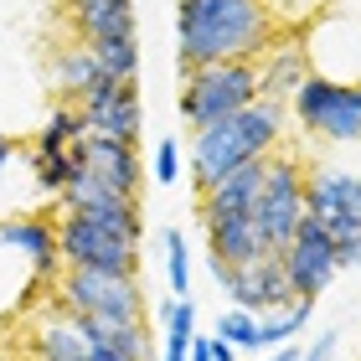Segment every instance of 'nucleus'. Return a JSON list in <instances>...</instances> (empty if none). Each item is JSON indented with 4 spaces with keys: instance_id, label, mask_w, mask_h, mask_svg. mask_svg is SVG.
I'll return each mask as SVG.
<instances>
[{
    "instance_id": "412c9836",
    "label": "nucleus",
    "mask_w": 361,
    "mask_h": 361,
    "mask_svg": "<svg viewBox=\"0 0 361 361\" xmlns=\"http://www.w3.org/2000/svg\"><path fill=\"white\" fill-rule=\"evenodd\" d=\"M31 351H37L42 361H83L88 356V341L78 336L73 315H57V320H47L42 331L31 336Z\"/></svg>"
},
{
    "instance_id": "393cba45",
    "label": "nucleus",
    "mask_w": 361,
    "mask_h": 361,
    "mask_svg": "<svg viewBox=\"0 0 361 361\" xmlns=\"http://www.w3.org/2000/svg\"><path fill=\"white\" fill-rule=\"evenodd\" d=\"M212 336H222L227 346H238V351H258V315H248V310H222Z\"/></svg>"
},
{
    "instance_id": "aec40b11",
    "label": "nucleus",
    "mask_w": 361,
    "mask_h": 361,
    "mask_svg": "<svg viewBox=\"0 0 361 361\" xmlns=\"http://www.w3.org/2000/svg\"><path fill=\"white\" fill-rule=\"evenodd\" d=\"M78 140H88V124H83V114H78V104H57L52 109V119H47L37 129V155H68Z\"/></svg>"
},
{
    "instance_id": "b1692460",
    "label": "nucleus",
    "mask_w": 361,
    "mask_h": 361,
    "mask_svg": "<svg viewBox=\"0 0 361 361\" xmlns=\"http://www.w3.org/2000/svg\"><path fill=\"white\" fill-rule=\"evenodd\" d=\"M160 243H166V284H171V294H176V300H191V248H186V233H180V227H166Z\"/></svg>"
},
{
    "instance_id": "423d86ee",
    "label": "nucleus",
    "mask_w": 361,
    "mask_h": 361,
    "mask_svg": "<svg viewBox=\"0 0 361 361\" xmlns=\"http://www.w3.org/2000/svg\"><path fill=\"white\" fill-rule=\"evenodd\" d=\"M253 222L264 227L274 253H284L294 243V233L305 222V171L294 155H284V150L269 155V176H264V196L253 207Z\"/></svg>"
},
{
    "instance_id": "20e7f679",
    "label": "nucleus",
    "mask_w": 361,
    "mask_h": 361,
    "mask_svg": "<svg viewBox=\"0 0 361 361\" xmlns=\"http://www.w3.org/2000/svg\"><path fill=\"white\" fill-rule=\"evenodd\" d=\"M294 119L305 135L331 140V145H351L361 140V83H341V78H320L310 73L305 88L289 98Z\"/></svg>"
},
{
    "instance_id": "f03ea898",
    "label": "nucleus",
    "mask_w": 361,
    "mask_h": 361,
    "mask_svg": "<svg viewBox=\"0 0 361 361\" xmlns=\"http://www.w3.org/2000/svg\"><path fill=\"white\" fill-rule=\"evenodd\" d=\"M279 140H284V109L279 104H248L243 114L233 119L212 124V129H196L191 135V150H186V171H191V186L196 196L217 191L227 176L238 166H248V160H264L279 150Z\"/></svg>"
},
{
    "instance_id": "f257e3e1",
    "label": "nucleus",
    "mask_w": 361,
    "mask_h": 361,
    "mask_svg": "<svg viewBox=\"0 0 361 361\" xmlns=\"http://www.w3.org/2000/svg\"><path fill=\"white\" fill-rule=\"evenodd\" d=\"M279 37L269 0H176V78L217 62H258Z\"/></svg>"
},
{
    "instance_id": "72a5a7b5",
    "label": "nucleus",
    "mask_w": 361,
    "mask_h": 361,
    "mask_svg": "<svg viewBox=\"0 0 361 361\" xmlns=\"http://www.w3.org/2000/svg\"><path fill=\"white\" fill-rule=\"evenodd\" d=\"M0 361H11V356H0Z\"/></svg>"
},
{
    "instance_id": "2f4dec72",
    "label": "nucleus",
    "mask_w": 361,
    "mask_h": 361,
    "mask_svg": "<svg viewBox=\"0 0 361 361\" xmlns=\"http://www.w3.org/2000/svg\"><path fill=\"white\" fill-rule=\"evenodd\" d=\"M11 155H16V140H11V135H0V176H6V166H11Z\"/></svg>"
},
{
    "instance_id": "4be33fe9",
    "label": "nucleus",
    "mask_w": 361,
    "mask_h": 361,
    "mask_svg": "<svg viewBox=\"0 0 361 361\" xmlns=\"http://www.w3.org/2000/svg\"><path fill=\"white\" fill-rule=\"evenodd\" d=\"M88 52L98 57V68H104L114 83H135L140 78V37H114V42H83Z\"/></svg>"
},
{
    "instance_id": "dca6fc26",
    "label": "nucleus",
    "mask_w": 361,
    "mask_h": 361,
    "mask_svg": "<svg viewBox=\"0 0 361 361\" xmlns=\"http://www.w3.org/2000/svg\"><path fill=\"white\" fill-rule=\"evenodd\" d=\"M68 21L78 42L135 37V0H68Z\"/></svg>"
},
{
    "instance_id": "c85d7f7f",
    "label": "nucleus",
    "mask_w": 361,
    "mask_h": 361,
    "mask_svg": "<svg viewBox=\"0 0 361 361\" xmlns=\"http://www.w3.org/2000/svg\"><path fill=\"white\" fill-rule=\"evenodd\" d=\"M336 341H341L336 331H325V336H315V341H310V351H305L300 361H331V356H336Z\"/></svg>"
},
{
    "instance_id": "7c9ffc66",
    "label": "nucleus",
    "mask_w": 361,
    "mask_h": 361,
    "mask_svg": "<svg viewBox=\"0 0 361 361\" xmlns=\"http://www.w3.org/2000/svg\"><path fill=\"white\" fill-rule=\"evenodd\" d=\"M191 361H212V336H196L191 341Z\"/></svg>"
},
{
    "instance_id": "9d476101",
    "label": "nucleus",
    "mask_w": 361,
    "mask_h": 361,
    "mask_svg": "<svg viewBox=\"0 0 361 361\" xmlns=\"http://www.w3.org/2000/svg\"><path fill=\"white\" fill-rule=\"evenodd\" d=\"M217 274V289L233 300V310H248V315H274V310L294 305V289H289V274L279 264V253L258 258V264H243V269H222L212 264Z\"/></svg>"
},
{
    "instance_id": "6e6552de",
    "label": "nucleus",
    "mask_w": 361,
    "mask_h": 361,
    "mask_svg": "<svg viewBox=\"0 0 361 361\" xmlns=\"http://www.w3.org/2000/svg\"><path fill=\"white\" fill-rule=\"evenodd\" d=\"M57 202H62V212H73V217H83V222H93V227H104V233L124 238V243H140V238H145L140 196H119V191H109L93 171H78Z\"/></svg>"
},
{
    "instance_id": "2eb2a0df",
    "label": "nucleus",
    "mask_w": 361,
    "mask_h": 361,
    "mask_svg": "<svg viewBox=\"0 0 361 361\" xmlns=\"http://www.w3.org/2000/svg\"><path fill=\"white\" fill-rule=\"evenodd\" d=\"M0 243L31 258V269L42 274V284H52L62 274V253H57V227L47 217H6L0 222Z\"/></svg>"
},
{
    "instance_id": "5701e85b",
    "label": "nucleus",
    "mask_w": 361,
    "mask_h": 361,
    "mask_svg": "<svg viewBox=\"0 0 361 361\" xmlns=\"http://www.w3.org/2000/svg\"><path fill=\"white\" fill-rule=\"evenodd\" d=\"M98 78H109V73L98 68V57L88 52L83 42H78V47H68V52L57 57V88L68 93V98H78V93H88V88L98 83Z\"/></svg>"
},
{
    "instance_id": "0eeeda50",
    "label": "nucleus",
    "mask_w": 361,
    "mask_h": 361,
    "mask_svg": "<svg viewBox=\"0 0 361 361\" xmlns=\"http://www.w3.org/2000/svg\"><path fill=\"white\" fill-rule=\"evenodd\" d=\"M57 253H62V269H93V274H119V279H145L140 274V243H124L93 227L73 212H62L57 222Z\"/></svg>"
},
{
    "instance_id": "a211bd4d",
    "label": "nucleus",
    "mask_w": 361,
    "mask_h": 361,
    "mask_svg": "<svg viewBox=\"0 0 361 361\" xmlns=\"http://www.w3.org/2000/svg\"><path fill=\"white\" fill-rule=\"evenodd\" d=\"M88 124V135L98 140H119V145H135L140 150V135H145V104H140V83H119L109 109H98Z\"/></svg>"
},
{
    "instance_id": "9b49d317",
    "label": "nucleus",
    "mask_w": 361,
    "mask_h": 361,
    "mask_svg": "<svg viewBox=\"0 0 361 361\" xmlns=\"http://www.w3.org/2000/svg\"><path fill=\"white\" fill-rule=\"evenodd\" d=\"M279 264H284L289 274V289H294V300H315V294L331 289V279L341 274L336 269V243L331 233H325L320 222H300V233H294V243L284 253H279Z\"/></svg>"
},
{
    "instance_id": "f3484780",
    "label": "nucleus",
    "mask_w": 361,
    "mask_h": 361,
    "mask_svg": "<svg viewBox=\"0 0 361 361\" xmlns=\"http://www.w3.org/2000/svg\"><path fill=\"white\" fill-rule=\"evenodd\" d=\"M78 336L88 341V346H104L124 361H150V331H145V320H114V315H78Z\"/></svg>"
},
{
    "instance_id": "c756f323",
    "label": "nucleus",
    "mask_w": 361,
    "mask_h": 361,
    "mask_svg": "<svg viewBox=\"0 0 361 361\" xmlns=\"http://www.w3.org/2000/svg\"><path fill=\"white\" fill-rule=\"evenodd\" d=\"M238 356H243L238 346H227L222 336H212V361H238Z\"/></svg>"
},
{
    "instance_id": "ddd939ff",
    "label": "nucleus",
    "mask_w": 361,
    "mask_h": 361,
    "mask_svg": "<svg viewBox=\"0 0 361 361\" xmlns=\"http://www.w3.org/2000/svg\"><path fill=\"white\" fill-rule=\"evenodd\" d=\"M310 73H315V68H310V47L294 37V31H284V37H279L269 52L258 57V98L284 109L289 98L305 88V78H310Z\"/></svg>"
},
{
    "instance_id": "a878e982",
    "label": "nucleus",
    "mask_w": 361,
    "mask_h": 361,
    "mask_svg": "<svg viewBox=\"0 0 361 361\" xmlns=\"http://www.w3.org/2000/svg\"><path fill=\"white\" fill-rule=\"evenodd\" d=\"M31 171H37V186L52 191V196H62V191H68V180L78 176L73 155H31Z\"/></svg>"
},
{
    "instance_id": "4468645a",
    "label": "nucleus",
    "mask_w": 361,
    "mask_h": 361,
    "mask_svg": "<svg viewBox=\"0 0 361 361\" xmlns=\"http://www.w3.org/2000/svg\"><path fill=\"white\" fill-rule=\"evenodd\" d=\"M207 243H212V264H222V269H243V264H258V258L274 253L264 227L253 222V212L207 217Z\"/></svg>"
},
{
    "instance_id": "473e14b6",
    "label": "nucleus",
    "mask_w": 361,
    "mask_h": 361,
    "mask_svg": "<svg viewBox=\"0 0 361 361\" xmlns=\"http://www.w3.org/2000/svg\"><path fill=\"white\" fill-rule=\"evenodd\" d=\"M83 361H124V356H114V351H104V346H88Z\"/></svg>"
},
{
    "instance_id": "bb28decb",
    "label": "nucleus",
    "mask_w": 361,
    "mask_h": 361,
    "mask_svg": "<svg viewBox=\"0 0 361 361\" xmlns=\"http://www.w3.org/2000/svg\"><path fill=\"white\" fill-rule=\"evenodd\" d=\"M155 180H160V186H176V180H180V140H160L155 145Z\"/></svg>"
},
{
    "instance_id": "7ed1b4c3",
    "label": "nucleus",
    "mask_w": 361,
    "mask_h": 361,
    "mask_svg": "<svg viewBox=\"0 0 361 361\" xmlns=\"http://www.w3.org/2000/svg\"><path fill=\"white\" fill-rule=\"evenodd\" d=\"M248 104H258V62H217V68L180 73L176 109H180V119H186L191 135L233 119V114H243Z\"/></svg>"
},
{
    "instance_id": "1a4fd4ad",
    "label": "nucleus",
    "mask_w": 361,
    "mask_h": 361,
    "mask_svg": "<svg viewBox=\"0 0 361 361\" xmlns=\"http://www.w3.org/2000/svg\"><path fill=\"white\" fill-rule=\"evenodd\" d=\"M305 217L320 222L331 233V243L351 238L361 227V176L336 171V166H315L305 176Z\"/></svg>"
},
{
    "instance_id": "6ab92c4d",
    "label": "nucleus",
    "mask_w": 361,
    "mask_h": 361,
    "mask_svg": "<svg viewBox=\"0 0 361 361\" xmlns=\"http://www.w3.org/2000/svg\"><path fill=\"white\" fill-rule=\"evenodd\" d=\"M310 315H315V300H294L284 310H274V315H258V351H279V346H294V341L305 336Z\"/></svg>"
},
{
    "instance_id": "f8f14e48",
    "label": "nucleus",
    "mask_w": 361,
    "mask_h": 361,
    "mask_svg": "<svg viewBox=\"0 0 361 361\" xmlns=\"http://www.w3.org/2000/svg\"><path fill=\"white\" fill-rule=\"evenodd\" d=\"M68 155H73L78 171H93L109 191H119V196H140V186H145V166H140V150H135V145L88 135V140H78Z\"/></svg>"
},
{
    "instance_id": "39448f33",
    "label": "nucleus",
    "mask_w": 361,
    "mask_h": 361,
    "mask_svg": "<svg viewBox=\"0 0 361 361\" xmlns=\"http://www.w3.org/2000/svg\"><path fill=\"white\" fill-rule=\"evenodd\" d=\"M62 315H114V320H145V279L93 274V269H62L52 279Z\"/></svg>"
},
{
    "instance_id": "cd10ccee",
    "label": "nucleus",
    "mask_w": 361,
    "mask_h": 361,
    "mask_svg": "<svg viewBox=\"0 0 361 361\" xmlns=\"http://www.w3.org/2000/svg\"><path fill=\"white\" fill-rule=\"evenodd\" d=\"M336 269H341V274H346V269H361V227H356L351 238L336 243Z\"/></svg>"
}]
</instances>
